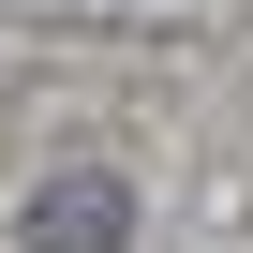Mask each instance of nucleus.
<instances>
[{"mask_svg":"<svg viewBox=\"0 0 253 253\" xmlns=\"http://www.w3.org/2000/svg\"><path fill=\"white\" fill-rule=\"evenodd\" d=\"M119 179H45V209H30V253H119Z\"/></svg>","mask_w":253,"mask_h":253,"instance_id":"f257e3e1","label":"nucleus"}]
</instances>
